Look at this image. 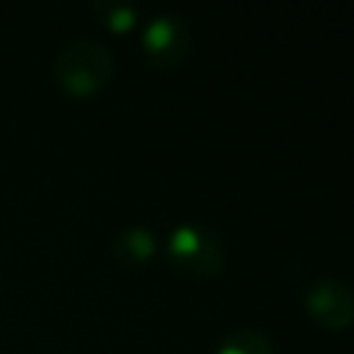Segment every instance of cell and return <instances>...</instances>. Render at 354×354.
Here are the masks:
<instances>
[{
    "label": "cell",
    "instance_id": "obj_2",
    "mask_svg": "<svg viewBox=\"0 0 354 354\" xmlns=\"http://www.w3.org/2000/svg\"><path fill=\"white\" fill-rule=\"evenodd\" d=\"M166 257L180 277L196 282H207L218 277L227 260L221 238L205 224H191V221L171 230L166 243Z\"/></svg>",
    "mask_w": 354,
    "mask_h": 354
},
{
    "label": "cell",
    "instance_id": "obj_5",
    "mask_svg": "<svg viewBox=\"0 0 354 354\" xmlns=\"http://www.w3.org/2000/svg\"><path fill=\"white\" fill-rule=\"evenodd\" d=\"M158 254V235L147 227H124L111 241V257L122 268H141Z\"/></svg>",
    "mask_w": 354,
    "mask_h": 354
},
{
    "label": "cell",
    "instance_id": "obj_7",
    "mask_svg": "<svg viewBox=\"0 0 354 354\" xmlns=\"http://www.w3.org/2000/svg\"><path fill=\"white\" fill-rule=\"evenodd\" d=\"M91 14L113 33H127L138 25V8L130 3H113V0H100L91 6Z\"/></svg>",
    "mask_w": 354,
    "mask_h": 354
},
{
    "label": "cell",
    "instance_id": "obj_1",
    "mask_svg": "<svg viewBox=\"0 0 354 354\" xmlns=\"http://www.w3.org/2000/svg\"><path fill=\"white\" fill-rule=\"evenodd\" d=\"M53 75L64 94L77 100L94 97L113 77L111 50L100 39H72L55 53Z\"/></svg>",
    "mask_w": 354,
    "mask_h": 354
},
{
    "label": "cell",
    "instance_id": "obj_3",
    "mask_svg": "<svg viewBox=\"0 0 354 354\" xmlns=\"http://www.w3.org/2000/svg\"><path fill=\"white\" fill-rule=\"evenodd\" d=\"M191 25L180 14H158L141 33V53L155 69H177L191 55Z\"/></svg>",
    "mask_w": 354,
    "mask_h": 354
},
{
    "label": "cell",
    "instance_id": "obj_4",
    "mask_svg": "<svg viewBox=\"0 0 354 354\" xmlns=\"http://www.w3.org/2000/svg\"><path fill=\"white\" fill-rule=\"evenodd\" d=\"M304 313L324 332H346L354 324V288L337 277H321L304 290Z\"/></svg>",
    "mask_w": 354,
    "mask_h": 354
},
{
    "label": "cell",
    "instance_id": "obj_6",
    "mask_svg": "<svg viewBox=\"0 0 354 354\" xmlns=\"http://www.w3.org/2000/svg\"><path fill=\"white\" fill-rule=\"evenodd\" d=\"M216 354H274L271 337L260 329L243 326V329H232L216 348Z\"/></svg>",
    "mask_w": 354,
    "mask_h": 354
}]
</instances>
